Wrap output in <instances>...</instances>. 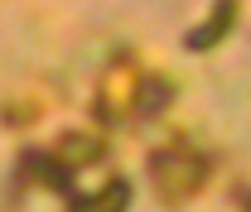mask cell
<instances>
[{
  "instance_id": "1",
  "label": "cell",
  "mask_w": 251,
  "mask_h": 212,
  "mask_svg": "<svg viewBox=\"0 0 251 212\" xmlns=\"http://www.w3.org/2000/svg\"><path fill=\"white\" fill-rule=\"evenodd\" d=\"M155 188L164 193V198H188L198 183H203V174H208V164L198 159L193 150H164V154H155Z\"/></svg>"
},
{
  "instance_id": "2",
  "label": "cell",
  "mask_w": 251,
  "mask_h": 212,
  "mask_svg": "<svg viewBox=\"0 0 251 212\" xmlns=\"http://www.w3.org/2000/svg\"><path fill=\"white\" fill-rule=\"evenodd\" d=\"M232 10H237V5H232V0H222V5H218V15L208 20V29H198L193 39H188V48H203V44H213L218 34H227V20H232Z\"/></svg>"
}]
</instances>
